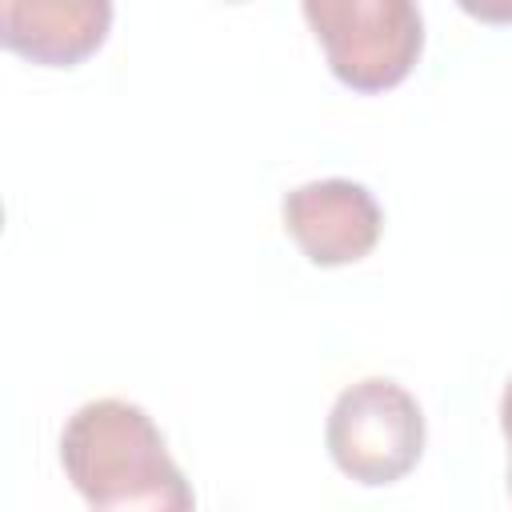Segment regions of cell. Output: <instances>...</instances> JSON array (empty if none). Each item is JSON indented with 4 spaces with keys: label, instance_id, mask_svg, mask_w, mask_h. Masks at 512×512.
Wrapping results in <instances>:
<instances>
[{
    "label": "cell",
    "instance_id": "obj_1",
    "mask_svg": "<svg viewBox=\"0 0 512 512\" xmlns=\"http://www.w3.org/2000/svg\"><path fill=\"white\" fill-rule=\"evenodd\" d=\"M60 468L96 512H188L196 504L156 420L116 396L88 400L68 416Z\"/></svg>",
    "mask_w": 512,
    "mask_h": 512
},
{
    "label": "cell",
    "instance_id": "obj_2",
    "mask_svg": "<svg viewBox=\"0 0 512 512\" xmlns=\"http://www.w3.org/2000/svg\"><path fill=\"white\" fill-rule=\"evenodd\" d=\"M328 72L352 92L396 88L424 52L416 0H300Z\"/></svg>",
    "mask_w": 512,
    "mask_h": 512
},
{
    "label": "cell",
    "instance_id": "obj_3",
    "mask_svg": "<svg viewBox=\"0 0 512 512\" xmlns=\"http://www.w3.org/2000/svg\"><path fill=\"white\" fill-rule=\"evenodd\" d=\"M324 444L348 480L388 488L424 456V412L404 384L364 376L336 396L324 424Z\"/></svg>",
    "mask_w": 512,
    "mask_h": 512
},
{
    "label": "cell",
    "instance_id": "obj_4",
    "mask_svg": "<svg viewBox=\"0 0 512 512\" xmlns=\"http://www.w3.org/2000/svg\"><path fill=\"white\" fill-rule=\"evenodd\" d=\"M284 228L296 240V248L320 264V268H340L364 260L380 232H384V212L376 196L348 176H324L296 184L284 204Z\"/></svg>",
    "mask_w": 512,
    "mask_h": 512
},
{
    "label": "cell",
    "instance_id": "obj_5",
    "mask_svg": "<svg viewBox=\"0 0 512 512\" xmlns=\"http://www.w3.org/2000/svg\"><path fill=\"white\" fill-rule=\"evenodd\" d=\"M112 28V0H0V40L40 68L84 64Z\"/></svg>",
    "mask_w": 512,
    "mask_h": 512
},
{
    "label": "cell",
    "instance_id": "obj_6",
    "mask_svg": "<svg viewBox=\"0 0 512 512\" xmlns=\"http://www.w3.org/2000/svg\"><path fill=\"white\" fill-rule=\"evenodd\" d=\"M480 24H512V0H456Z\"/></svg>",
    "mask_w": 512,
    "mask_h": 512
},
{
    "label": "cell",
    "instance_id": "obj_7",
    "mask_svg": "<svg viewBox=\"0 0 512 512\" xmlns=\"http://www.w3.org/2000/svg\"><path fill=\"white\" fill-rule=\"evenodd\" d=\"M500 432H504L508 452H512V380L504 384V396H500Z\"/></svg>",
    "mask_w": 512,
    "mask_h": 512
},
{
    "label": "cell",
    "instance_id": "obj_8",
    "mask_svg": "<svg viewBox=\"0 0 512 512\" xmlns=\"http://www.w3.org/2000/svg\"><path fill=\"white\" fill-rule=\"evenodd\" d=\"M508 492H512V460H508Z\"/></svg>",
    "mask_w": 512,
    "mask_h": 512
}]
</instances>
